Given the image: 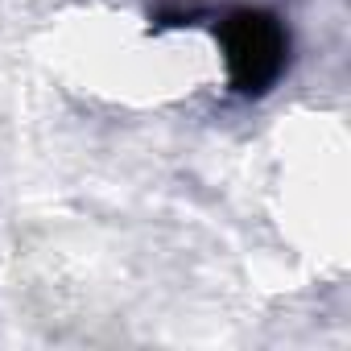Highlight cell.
Here are the masks:
<instances>
[{"mask_svg": "<svg viewBox=\"0 0 351 351\" xmlns=\"http://www.w3.org/2000/svg\"><path fill=\"white\" fill-rule=\"evenodd\" d=\"M228 50V71L240 91H265L285 66V29L269 13H236L219 29Z\"/></svg>", "mask_w": 351, "mask_h": 351, "instance_id": "6da1fadb", "label": "cell"}]
</instances>
